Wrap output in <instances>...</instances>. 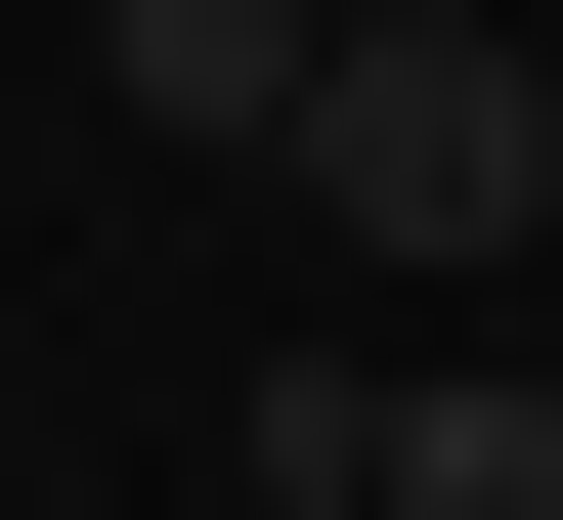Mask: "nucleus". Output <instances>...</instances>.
Segmentation results:
<instances>
[{"mask_svg":"<svg viewBox=\"0 0 563 520\" xmlns=\"http://www.w3.org/2000/svg\"><path fill=\"white\" fill-rule=\"evenodd\" d=\"M261 174H303L347 261H520V218H563V44H477V0H347Z\"/></svg>","mask_w":563,"mask_h":520,"instance_id":"f257e3e1","label":"nucleus"},{"mask_svg":"<svg viewBox=\"0 0 563 520\" xmlns=\"http://www.w3.org/2000/svg\"><path fill=\"white\" fill-rule=\"evenodd\" d=\"M217 477H261V520H563V390H433V347H303V390H217Z\"/></svg>","mask_w":563,"mask_h":520,"instance_id":"f03ea898","label":"nucleus"},{"mask_svg":"<svg viewBox=\"0 0 563 520\" xmlns=\"http://www.w3.org/2000/svg\"><path fill=\"white\" fill-rule=\"evenodd\" d=\"M303 44H347V0H87V87H131L174 174H261V131H303Z\"/></svg>","mask_w":563,"mask_h":520,"instance_id":"7ed1b4c3","label":"nucleus"}]
</instances>
